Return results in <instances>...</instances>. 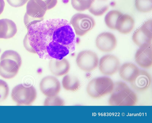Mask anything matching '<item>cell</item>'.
I'll list each match as a JSON object with an SVG mask.
<instances>
[{
    "mask_svg": "<svg viewBox=\"0 0 152 123\" xmlns=\"http://www.w3.org/2000/svg\"><path fill=\"white\" fill-rule=\"evenodd\" d=\"M27 29L23 40L24 47L41 59L61 60L75 50L77 38L66 19L43 20Z\"/></svg>",
    "mask_w": 152,
    "mask_h": 123,
    "instance_id": "1",
    "label": "cell"
},
{
    "mask_svg": "<svg viewBox=\"0 0 152 123\" xmlns=\"http://www.w3.org/2000/svg\"><path fill=\"white\" fill-rule=\"evenodd\" d=\"M108 103L111 106H134L137 103L136 94L125 83L118 81L114 83Z\"/></svg>",
    "mask_w": 152,
    "mask_h": 123,
    "instance_id": "2",
    "label": "cell"
},
{
    "mask_svg": "<svg viewBox=\"0 0 152 123\" xmlns=\"http://www.w3.org/2000/svg\"><path fill=\"white\" fill-rule=\"evenodd\" d=\"M22 64V59L16 51L8 50L0 57V75L4 78L10 79L18 74Z\"/></svg>",
    "mask_w": 152,
    "mask_h": 123,
    "instance_id": "3",
    "label": "cell"
},
{
    "mask_svg": "<svg viewBox=\"0 0 152 123\" xmlns=\"http://www.w3.org/2000/svg\"><path fill=\"white\" fill-rule=\"evenodd\" d=\"M47 10V5L43 0H29L24 17V22L27 29L31 25L43 20Z\"/></svg>",
    "mask_w": 152,
    "mask_h": 123,
    "instance_id": "4",
    "label": "cell"
},
{
    "mask_svg": "<svg viewBox=\"0 0 152 123\" xmlns=\"http://www.w3.org/2000/svg\"><path fill=\"white\" fill-rule=\"evenodd\" d=\"M114 86V83L109 77H102L95 78L88 83L86 91L91 98L98 99L110 94Z\"/></svg>",
    "mask_w": 152,
    "mask_h": 123,
    "instance_id": "5",
    "label": "cell"
},
{
    "mask_svg": "<svg viewBox=\"0 0 152 123\" xmlns=\"http://www.w3.org/2000/svg\"><path fill=\"white\" fill-rule=\"evenodd\" d=\"M11 96L17 105H30L36 99L37 92L33 85L21 84L13 88Z\"/></svg>",
    "mask_w": 152,
    "mask_h": 123,
    "instance_id": "6",
    "label": "cell"
},
{
    "mask_svg": "<svg viewBox=\"0 0 152 123\" xmlns=\"http://www.w3.org/2000/svg\"><path fill=\"white\" fill-rule=\"evenodd\" d=\"M69 23L73 28L75 34L82 36L91 30L95 26L96 23L90 15L77 13L75 14L70 19Z\"/></svg>",
    "mask_w": 152,
    "mask_h": 123,
    "instance_id": "7",
    "label": "cell"
},
{
    "mask_svg": "<svg viewBox=\"0 0 152 123\" xmlns=\"http://www.w3.org/2000/svg\"><path fill=\"white\" fill-rule=\"evenodd\" d=\"M76 62L81 70L86 72H91L97 68L99 59L95 52L90 50H84L78 53Z\"/></svg>",
    "mask_w": 152,
    "mask_h": 123,
    "instance_id": "8",
    "label": "cell"
},
{
    "mask_svg": "<svg viewBox=\"0 0 152 123\" xmlns=\"http://www.w3.org/2000/svg\"><path fill=\"white\" fill-rule=\"evenodd\" d=\"M133 42L140 47L152 44V19L145 21L132 35Z\"/></svg>",
    "mask_w": 152,
    "mask_h": 123,
    "instance_id": "9",
    "label": "cell"
},
{
    "mask_svg": "<svg viewBox=\"0 0 152 123\" xmlns=\"http://www.w3.org/2000/svg\"><path fill=\"white\" fill-rule=\"evenodd\" d=\"M120 66L119 60L117 57L112 55H107L100 59L99 69L102 74L111 76L118 71Z\"/></svg>",
    "mask_w": 152,
    "mask_h": 123,
    "instance_id": "10",
    "label": "cell"
},
{
    "mask_svg": "<svg viewBox=\"0 0 152 123\" xmlns=\"http://www.w3.org/2000/svg\"><path fill=\"white\" fill-rule=\"evenodd\" d=\"M42 93L47 97L57 96L61 90L59 80L55 77L48 76L43 78L39 85Z\"/></svg>",
    "mask_w": 152,
    "mask_h": 123,
    "instance_id": "11",
    "label": "cell"
},
{
    "mask_svg": "<svg viewBox=\"0 0 152 123\" xmlns=\"http://www.w3.org/2000/svg\"><path fill=\"white\" fill-rule=\"evenodd\" d=\"M95 43L97 48L104 52L113 51L117 44L115 35L108 32H104L99 34L96 38Z\"/></svg>",
    "mask_w": 152,
    "mask_h": 123,
    "instance_id": "12",
    "label": "cell"
},
{
    "mask_svg": "<svg viewBox=\"0 0 152 123\" xmlns=\"http://www.w3.org/2000/svg\"><path fill=\"white\" fill-rule=\"evenodd\" d=\"M137 64L141 68L148 69L152 66V45L143 46L137 50L135 55Z\"/></svg>",
    "mask_w": 152,
    "mask_h": 123,
    "instance_id": "13",
    "label": "cell"
},
{
    "mask_svg": "<svg viewBox=\"0 0 152 123\" xmlns=\"http://www.w3.org/2000/svg\"><path fill=\"white\" fill-rule=\"evenodd\" d=\"M151 82V74L145 70L140 69L135 80L130 83L131 87L134 90L137 92H142L149 88Z\"/></svg>",
    "mask_w": 152,
    "mask_h": 123,
    "instance_id": "14",
    "label": "cell"
},
{
    "mask_svg": "<svg viewBox=\"0 0 152 123\" xmlns=\"http://www.w3.org/2000/svg\"><path fill=\"white\" fill-rule=\"evenodd\" d=\"M49 67L52 74L57 77H60L66 74L70 68L69 62L65 58L61 60H50Z\"/></svg>",
    "mask_w": 152,
    "mask_h": 123,
    "instance_id": "15",
    "label": "cell"
},
{
    "mask_svg": "<svg viewBox=\"0 0 152 123\" xmlns=\"http://www.w3.org/2000/svg\"><path fill=\"white\" fill-rule=\"evenodd\" d=\"M140 69L131 63H125L120 66L119 75L124 81L130 83L133 82L138 75Z\"/></svg>",
    "mask_w": 152,
    "mask_h": 123,
    "instance_id": "16",
    "label": "cell"
},
{
    "mask_svg": "<svg viewBox=\"0 0 152 123\" xmlns=\"http://www.w3.org/2000/svg\"><path fill=\"white\" fill-rule=\"evenodd\" d=\"M17 31V26L11 20L0 19V39H10L14 37Z\"/></svg>",
    "mask_w": 152,
    "mask_h": 123,
    "instance_id": "17",
    "label": "cell"
},
{
    "mask_svg": "<svg viewBox=\"0 0 152 123\" xmlns=\"http://www.w3.org/2000/svg\"><path fill=\"white\" fill-rule=\"evenodd\" d=\"M134 24V21L131 16L126 14H123L117 21L116 29L121 34H127L132 31Z\"/></svg>",
    "mask_w": 152,
    "mask_h": 123,
    "instance_id": "18",
    "label": "cell"
},
{
    "mask_svg": "<svg viewBox=\"0 0 152 123\" xmlns=\"http://www.w3.org/2000/svg\"><path fill=\"white\" fill-rule=\"evenodd\" d=\"M109 8L107 0H94L88 10L94 15L100 16L103 15Z\"/></svg>",
    "mask_w": 152,
    "mask_h": 123,
    "instance_id": "19",
    "label": "cell"
},
{
    "mask_svg": "<svg viewBox=\"0 0 152 123\" xmlns=\"http://www.w3.org/2000/svg\"><path fill=\"white\" fill-rule=\"evenodd\" d=\"M62 83L65 90L72 91H77L80 86V81L77 77L69 75H66L63 77Z\"/></svg>",
    "mask_w": 152,
    "mask_h": 123,
    "instance_id": "20",
    "label": "cell"
},
{
    "mask_svg": "<svg viewBox=\"0 0 152 123\" xmlns=\"http://www.w3.org/2000/svg\"><path fill=\"white\" fill-rule=\"evenodd\" d=\"M123 14L117 10H113L108 12L104 18V21L107 26L111 29L115 30L117 21Z\"/></svg>",
    "mask_w": 152,
    "mask_h": 123,
    "instance_id": "21",
    "label": "cell"
},
{
    "mask_svg": "<svg viewBox=\"0 0 152 123\" xmlns=\"http://www.w3.org/2000/svg\"><path fill=\"white\" fill-rule=\"evenodd\" d=\"M94 0H71L72 7L78 11L88 10Z\"/></svg>",
    "mask_w": 152,
    "mask_h": 123,
    "instance_id": "22",
    "label": "cell"
},
{
    "mask_svg": "<svg viewBox=\"0 0 152 123\" xmlns=\"http://www.w3.org/2000/svg\"><path fill=\"white\" fill-rule=\"evenodd\" d=\"M135 5L140 12L148 13L152 10V0H135Z\"/></svg>",
    "mask_w": 152,
    "mask_h": 123,
    "instance_id": "23",
    "label": "cell"
},
{
    "mask_svg": "<svg viewBox=\"0 0 152 123\" xmlns=\"http://www.w3.org/2000/svg\"><path fill=\"white\" fill-rule=\"evenodd\" d=\"M64 101L57 95L47 97L44 102V106H64Z\"/></svg>",
    "mask_w": 152,
    "mask_h": 123,
    "instance_id": "24",
    "label": "cell"
},
{
    "mask_svg": "<svg viewBox=\"0 0 152 123\" xmlns=\"http://www.w3.org/2000/svg\"><path fill=\"white\" fill-rule=\"evenodd\" d=\"M9 88L7 83L0 79V102L5 100L9 94Z\"/></svg>",
    "mask_w": 152,
    "mask_h": 123,
    "instance_id": "25",
    "label": "cell"
},
{
    "mask_svg": "<svg viewBox=\"0 0 152 123\" xmlns=\"http://www.w3.org/2000/svg\"><path fill=\"white\" fill-rule=\"evenodd\" d=\"M8 4L11 6L18 7L23 6L29 0H6Z\"/></svg>",
    "mask_w": 152,
    "mask_h": 123,
    "instance_id": "26",
    "label": "cell"
},
{
    "mask_svg": "<svg viewBox=\"0 0 152 123\" xmlns=\"http://www.w3.org/2000/svg\"><path fill=\"white\" fill-rule=\"evenodd\" d=\"M46 3L48 10L54 8L57 3V0H43Z\"/></svg>",
    "mask_w": 152,
    "mask_h": 123,
    "instance_id": "27",
    "label": "cell"
},
{
    "mask_svg": "<svg viewBox=\"0 0 152 123\" xmlns=\"http://www.w3.org/2000/svg\"><path fill=\"white\" fill-rule=\"evenodd\" d=\"M4 0H0V15L2 13L5 7Z\"/></svg>",
    "mask_w": 152,
    "mask_h": 123,
    "instance_id": "28",
    "label": "cell"
}]
</instances>
